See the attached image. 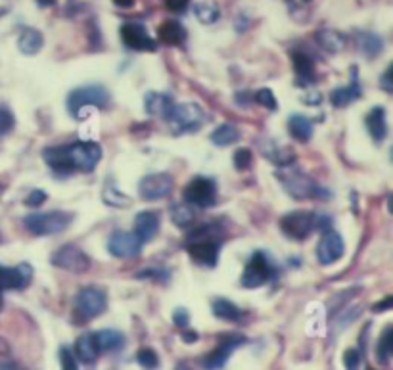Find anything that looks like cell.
I'll return each mask as SVG.
<instances>
[{"instance_id": "cell-1", "label": "cell", "mask_w": 393, "mask_h": 370, "mask_svg": "<svg viewBox=\"0 0 393 370\" xmlns=\"http://www.w3.org/2000/svg\"><path fill=\"white\" fill-rule=\"evenodd\" d=\"M223 236H225V230L219 222H208V225L198 227L186 238V250L198 265L215 267L219 261Z\"/></svg>"}, {"instance_id": "cell-2", "label": "cell", "mask_w": 393, "mask_h": 370, "mask_svg": "<svg viewBox=\"0 0 393 370\" xmlns=\"http://www.w3.org/2000/svg\"><path fill=\"white\" fill-rule=\"evenodd\" d=\"M278 267L265 252H255L246 263L244 274L240 278V282L247 290L253 288H261L265 284H269L270 280H277Z\"/></svg>"}, {"instance_id": "cell-3", "label": "cell", "mask_w": 393, "mask_h": 370, "mask_svg": "<svg viewBox=\"0 0 393 370\" xmlns=\"http://www.w3.org/2000/svg\"><path fill=\"white\" fill-rule=\"evenodd\" d=\"M73 221V215L68 211H49V213H35L24 219V227L35 236L60 235Z\"/></svg>"}, {"instance_id": "cell-4", "label": "cell", "mask_w": 393, "mask_h": 370, "mask_svg": "<svg viewBox=\"0 0 393 370\" xmlns=\"http://www.w3.org/2000/svg\"><path fill=\"white\" fill-rule=\"evenodd\" d=\"M85 106H96V108H108L110 106V93L102 85H86L71 91L68 96V110L73 118L81 119V111Z\"/></svg>"}, {"instance_id": "cell-5", "label": "cell", "mask_w": 393, "mask_h": 370, "mask_svg": "<svg viewBox=\"0 0 393 370\" xmlns=\"http://www.w3.org/2000/svg\"><path fill=\"white\" fill-rule=\"evenodd\" d=\"M75 317L79 321H93L100 317L108 307V297L106 292L96 286H86L75 296Z\"/></svg>"}, {"instance_id": "cell-6", "label": "cell", "mask_w": 393, "mask_h": 370, "mask_svg": "<svg viewBox=\"0 0 393 370\" xmlns=\"http://www.w3.org/2000/svg\"><path fill=\"white\" fill-rule=\"evenodd\" d=\"M167 121L171 125V129L175 133H178V135H183V133H194L205 121V111L198 104H194V102L175 104Z\"/></svg>"}, {"instance_id": "cell-7", "label": "cell", "mask_w": 393, "mask_h": 370, "mask_svg": "<svg viewBox=\"0 0 393 370\" xmlns=\"http://www.w3.org/2000/svg\"><path fill=\"white\" fill-rule=\"evenodd\" d=\"M278 179L282 180L286 192L292 197H295V200L319 196L320 192H322V188H319L317 183L309 175H305L300 169H290V165H286L284 171H278Z\"/></svg>"}, {"instance_id": "cell-8", "label": "cell", "mask_w": 393, "mask_h": 370, "mask_svg": "<svg viewBox=\"0 0 393 370\" xmlns=\"http://www.w3.org/2000/svg\"><path fill=\"white\" fill-rule=\"evenodd\" d=\"M247 339L242 334H225L221 336L219 346L202 359V366L205 370H223L233 357V353L246 344Z\"/></svg>"}, {"instance_id": "cell-9", "label": "cell", "mask_w": 393, "mask_h": 370, "mask_svg": "<svg viewBox=\"0 0 393 370\" xmlns=\"http://www.w3.org/2000/svg\"><path fill=\"white\" fill-rule=\"evenodd\" d=\"M185 202L188 205L208 210L217 204V185L209 177H194L185 188Z\"/></svg>"}, {"instance_id": "cell-10", "label": "cell", "mask_w": 393, "mask_h": 370, "mask_svg": "<svg viewBox=\"0 0 393 370\" xmlns=\"http://www.w3.org/2000/svg\"><path fill=\"white\" fill-rule=\"evenodd\" d=\"M280 229H282L284 236H288L290 240H305L315 230V213L305 210L290 211L280 219Z\"/></svg>"}, {"instance_id": "cell-11", "label": "cell", "mask_w": 393, "mask_h": 370, "mask_svg": "<svg viewBox=\"0 0 393 370\" xmlns=\"http://www.w3.org/2000/svg\"><path fill=\"white\" fill-rule=\"evenodd\" d=\"M69 158L75 171L91 173L102 160V148L96 142H73L69 144Z\"/></svg>"}, {"instance_id": "cell-12", "label": "cell", "mask_w": 393, "mask_h": 370, "mask_svg": "<svg viewBox=\"0 0 393 370\" xmlns=\"http://www.w3.org/2000/svg\"><path fill=\"white\" fill-rule=\"evenodd\" d=\"M52 265L58 267V269H63V271L75 272V274H81V272H86L91 269V257L86 255L81 247L71 246V244H66L58 252L52 255Z\"/></svg>"}, {"instance_id": "cell-13", "label": "cell", "mask_w": 393, "mask_h": 370, "mask_svg": "<svg viewBox=\"0 0 393 370\" xmlns=\"http://www.w3.org/2000/svg\"><path fill=\"white\" fill-rule=\"evenodd\" d=\"M121 41L127 48L136 52H155L158 43L150 37L146 25L141 21H127L121 25Z\"/></svg>"}, {"instance_id": "cell-14", "label": "cell", "mask_w": 393, "mask_h": 370, "mask_svg": "<svg viewBox=\"0 0 393 370\" xmlns=\"http://www.w3.org/2000/svg\"><path fill=\"white\" fill-rule=\"evenodd\" d=\"M175 188V180L171 175L167 173H154L146 175L138 185V192H141L142 200L148 202H155V200H163L173 192Z\"/></svg>"}, {"instance_id": "cell-15", "label": "cell", "mask_w": 393, "mask_h": 370, "mask_svg": "<svg viewBox=\"0 0 393 370\" xmlns=\"http://www.w3.org/2000/svg\"><path fill=\"white\" fill-rule=\"evenodd\" d=\"M142 244L136 238L135 232H113L111 238L108 240V250L113 257H121V259H129V257H138L142 252Z\"/></svg>"}, {"instance_id": "cell-16", "label": "cell", "mask_w": 393, "mask_h": 370, "mask_svg": "<svg viewBox=\"0 0 393 370\" xmlns=\"http://www.w3.org/2000/svg\"><path fill=\"white\" fill-rule=\"evenodd\" d=\"M33 269L29 263L18 267L0 265V290H24L31 284Z\"/></svg>"}, {"instance_id": "cell-17", "label": "cell", "mask_w": 393, "mask_h": 370, "mask_svg": "<svg viewBox=\"0 0 393 370\" xmlns=\"http://www.w3.org/2000/svg\"><path fill=\"white\" fill-rule=\"evenodd\" d=\"M345 253V246L342 236L336 230H326L317 247V257H319L320 265H332L338 259H342Z\"/></svg>"}, {"instance_id": "cell-18", "label": "cell", "mask_w": 393, "mask_h": 370, "mask_svg": "<svg viewBox=\"0 0 393 370\" xmlns=\"http://www.w3.org/2000/svg\"><path fill=\"white\" fill-rule=\"evenodd\" d=\"M43 158L56 175L68 177V175H71L75 171L73 165H71V158H69V144H66V146H49V148H44Z\"/></svg>"}, {"instance_id": "cell-19", "label": "cell", "mask_w": 393, "mask_h": 370, "mask_svg": "<svg viewBox=\"0 0 393 370\" xmlns=\"http://www.w3.org/2000/svg\"><path fill=\"white\" fill-rule=\"evenodd\" d=\"M292 62H294V71L297 75L295 85L297 87H307L315 83V58L307 50H294L292 52Z\"/></svg>"}, {"instance_id": "cell-20", "label": "cell", "mask_w": 393, "mask_h": 370, "mask_svg": "<svg viewBox=\"0 0 393 370\" xmlns=\"http://www.w3.org/2000/svg\"><path fill=\"white\" fill-rule=\"evenodd\" d=\"M73 355L75 359L83 363L85 366H94V364L98 363L100 359V347L96 344V338H94V334H83L77 338L73 347Z\"/></svg>"}, {"instance_id": "cell-21", "label": "cell", "mask_w": 393, "mask_h": 370, "mask_svg": "<svg viewBox=\"0 0 393 370\" xmlns=\"http://www.w3.org/2000/svg\"><path fill=\"white\" fill-rule=\"evenodd\" d=\"M160 232V215L155 211H141L135 219V235L136 238L146 244L155 238Z\"/></svg>"}, {"instance_id": "cell-22", "label": "cell", "mask_w": 393, "mask_h": 370, "mask_svg": "<svg viewBox=\"0 0 393 370\" xmlns=\"http://www.w3.org/2000/svg\"><path fill=\"white\" fill-rule=\"evenodd\" d=\"M351 85L349 87H340L336 91H332L330 102L332 106L336 108H345V106L353 104L355 100H359L362 96L361 83H359V75H357V68H351Z\"/></svg>"}, {"instance_id": "cell-23", "label": "cell", "mask_w": 393, "mask_h": 370, "mask_svg": "<svg viewBox=\"0 0 393 370\" xmlns=\"http://www.w3.org/2000/svg\"><path fill=\"white\" fill-rule=\"evenodd\" d=\"M186 37H188V31L178 19H167L158 29L160 43L167 44V46H180V44H185Z\"/></svg>"}, {"instance_id": "cell-24", "label": "cell", "mask_w": 393, "mask_h": 370, "mask_svg": "<svg viewBox=\"0 0 393 370\" xmlns=\"http://www.w3.org/2000/svg\"><path fill=\"white\" fill-rule=\"evenodd\" d=\"M315 43L328 54H340L347 46V37L336 29H320L315 33Z\"/></svg>"}, {"instance_id": "cell-25", "label": "cell", "mask_w": 393, "mask_h": 370, "mask_svg": "<svg viewBox=\"0 0 393 370\" xmlns=\"http://www.w3.org/2000/svg\"><path fill=\"white\" fill-rule=\"evenodd\" d=\"M364 125H367V130L369 135L372 136L374 142H384L387 136V123H386V110L378 106V108H372L369 111V115L364 118Z\"/></svg>"}, {"instance_id": "cell-26", "label": "cell", "mask_w": 393, "mask_h": 370, "mask_svg": "<svg viewBox=\"0 0 393 370\" xmlns=\"http://www.w3.org/2000/svg\"><path fill=\"white\" fill-rule=\"evenodd\" d=\"M173 106H175V102H173V98L169 94L148 93L146 96H144V108H146V111L150 115H155V118H169Z\"/></svg>"}, {"instance_id": "cell-27", "label": "cell", "mask_w": 393, "mask_h": 370, "mask_svg": "<svg viewBox=\"0 0 393 370\" xmlns=\"http://www.w3.org/2000/svg\"><path fill=\"white\" fill-rule=\"evenodd\" d=\"M96 344L100 347V353H117L125 347V336L119 330L113 328H106L100 332H94Z\"/></svg>"}, {"instance_id": "cell-28", "label": "cell", "mask_w": 393, "mask_h": 370, "mask_svg": "<svg viewBox=\"0 0 393 370\" xmlns=\"http://www.w3.org/2000/svg\"><path fill=\"white\" fill-rule=\"evenodd\" d=\"M43 44H44L43 33L37 31V29H33V27H25V29H21V33H19L18 48L21 54L35 56L39 50L43 48Z\"/></svg>"}, {"instance_id": "cell-29", "label": "cell", "mask_w": 393, "mask_h": 370, "mask_svg": "<svg viewBox=\"0 0 393 370\" xmlns=\"http://www.w3.org/2000/svg\"><path fill=\"white\" fill-rule=\"evenodd\" d=\"M211 311H213V315L217 319H221L225 322H240L244 319V311L233 303L230 299H215L213 305H211Z\"/></svg>"}, {"instance_id": "cell-30", "label": "cell", "mask_w": 393, "mask_h": 370, "mask_svg": "<svg viewBox=\"0 0 393 370\" xmlns=\"http://www.w3.org/2000/svg\"><path fill=\"white\" fill-rule=\"evenodd\" d=\"M357 46H359V50H361L367 58H376V56H380L382 50H384V41H382V37L374 35V33L361 31L357 33Z\"/></svg>"}, {"instance_id": "cell-31", "label": "cell", "mask_w": 393, "mask_h": 370, "mask_svg": "<svg viewBox=\"0 0 393 370\" xmlns=\"http://www.w3.org/2000/svg\"><path fill=\"white\" fill-rule=\"evenodd\" d=\"M288 130L292 138L300 142H309L311 140V136H313V123H311V119H307L305 115H292L288 119Z\"/></svg>"}, {"instance_id": "cell-32", "label": "cell", "mask_w": 393, "mask_h": 370, "mask_svg": "<svg viewBox=\"0 0 393 370\" xmlns=\"http://www.w3.org/2000/svg\"><path fill=\"white\" fill-rule=\"evenodd\" d=\"M392 351H393V327L392 324H387L384 328V332L380 334V338H378V344H376V359H378V363L380 364H389V359H392Z\"/></svg>"}, {"instance_id": "cell-33", "label": "cell", "mask_w": 393, "mask_h": 370, "mask_svg": "<svg viewBox=\"0 0 393 370\" xmlns=\"http://www.w3.org/2000/svg\"><path fill=\"white\" fill-rule=\"evenodd\" d=\"M240 138V130L230 123L219 125L213 133H211V142L215 146H230Z\"/></svg>"}, {"instance_id": "cell-34", "label": "cell", "mask_w": 393, "mask_h": 370, "mask_svg": "<svg viewBox=\"0 0 393 370\" xmlns=\"http://www.w3.org/2000/svg\"><path fill=\"white\" fill-rule=\"evenodd\" d=\"M171 219L173 222L177 225L178 229H186V227H190L192 222H194V210H192V205H188L186 202L183 204H173L171 205Z\"/></svg>"}, {"instance_id": "cell-35", "label": "cell", "mask_w": 393, "mask_h": 370, "mask_svg": "<svg viewBox=\"0 0 393 370\" xmlns=\"http://www.w3.org/2000/svg\"><path fill=\"white\" fill-rule=\"evenodd\" d=\"M194 14L205 25L215 24L217 19L221 18V10H219L215 2H196L194 4Z\"/></svg>"}, {"instance_id": "cell-36", "label": "cell", "mask_w": 393, "mask_h": 370, "mask_svg": "<svg viewBox=\"0 0 393 370\" xmlns=\"http://www.w3.org/2000/svg\"><path fill=\"white\" fill-rule=\"evenodd\" d=\"M270 144V150H263L265 155H267V160H270L272 163H277V165L280 167H286V165H292L295 161V155L290 152V150H284V148H277L272 142H269Z\"/></svg>"}, {"instance_id": "cell-37", "label": "cell", "mask_w": 393, "mask_h": 370, "mask_svg": "<svg viewBox=\"0 0 393 370\" xmlns=\"http://www.w3.org/2000/svg\"><path fill=\"white\" fill-rule=\"evenodd\" d=\"M102 197H104V202L108 205H111V207H121V210H125V207H129L133 204L129 196H125V194H121L117 188H111V186L104 188Z\"/></svg>"}, {"instance_id": "cell-38", "label": "cell", "mask_w": 393, "mask_h": 370, "mask_svg": "<svg viewBox=\"0 0 393 370\" xmlns=\"http://www.w3.org/2000/svg\"><path fill=\"white\" fill-rule=\"evenodd\" d=\"M136 363L141 364L144 370H158L160 369V357L154 349L150 347H144L141 351L136 353Z\"/></svg>"}, {"instance_id": "cell-39", "label": "cell", "mask_w": 393, "mask_h": 370, "mask_svg": "<svg viewBox=\"0 0 393 370\" xmlns=\"http://www.w3.org/2000/svg\"><path fill=\"white\" fill-rule=\"evenodd\" d=\"M253 100L270 111H275L278 108L277 98H275V93H272L270 88H259L257 93L253 94Z\"/></svg>"}, {"instance_id": "cell-40", "label": "cell", "mask_w": 393, "mask_h": 370, "mask_svg": "<svg viewBox=\"0 0 393 370\" xmlns=\"http://www.w3.org/2000/svg\"><path fill=\"white\" fill-rule=\"evenodd\" d=\"M233 160H234V167H236L238 171H246V169L252 167L253 155L247 148H238L236 152H234Z\"/></svg>"}, {"instance_id": "cell-41", "label": "cell", "mask_w": 393, "mask_h": 370, "mask_svg": "<svg viewBox=\"0 0 393 370\" xmlns=\"http://www.w3.org/2000/svg\"><path fill=\"white\" fill-rule=\"evenodd\" d=\"M362 353L359 349H347L344 353V366L345 370H361Z\"/></svg>"}, {"instance_id": "cell-42", "label": "cell", "mask_w": 393, "mask_h": 370, "mask_svg": "<svg viewBox=\"0 0 393 370\" xmlns=\"http://www.w3.org/2000/svg\"><path fill=\"white\" fill-rule=\"evenodd\" d=\"M60 363H62V370H79V361L75 359L73 351L69 347H60Z\"/></svg>"}, {"instance_id": "cell-43", "label": "cell", "mask_w": 393, "mask_h": 370, "mask_svg": "<svg viewBox=\"0 0 393 370\" xmlns=\"http://www.w3.org/2000/svg\"><path fill=\"white\" fill-rule=\"evenodd\" d=\"M14 125H16V118H14V113L8 108H0V135H6L10 130L14 129Z\"/></svg>"}, {"instance_id": "cell-44", "label": "cell", "mask_w": 393, "mask_h": 370, "mask_svg": "<svg viewBox=\"0 0 393 370\" xmlns=\"http://www.w3.org/2000/svg\"><path fill=\"white\" fill-rule=\"evenodd\" d=\"M173 322H175V327L180 328V330H185L190 324V315H188V311L183 307L175 309V313H173Z\"/></svg>"}, {"instance_id": "cell-45", "label": "cell", "mask_w": 393, "mask_h": 370, "mask_svg": "<svg viewBox=\"0 0 393 370\" xmlns=\"http://www.w3.org/2000/svg\"><path fill=\"white\" fill-rule=\"evenodd\" d=\"M46 192L44 190H31L29 192V196L25 197V205H29V207H39V205H43L46 202Z\"/></svg>"}, {"instance_id": "cell-46", "label": "cell", "mask_w": 393, "mask_h": 370, "mask_svg": "<svg viewBox=\"0 0 393 370\" xmlns=\"http://www.w3.org/2000/svg\"><path fill=\"white\" fill-rule=\"evenodd\" d=\"M165 6L175 14H185L190 6V0H165Z\"/></svg>"}, {"instance_id": "cell-47", "label": "cell", "mask_w": 393, "mask_h": 370, "mask_svg": "<svg viewBox=\"0 0 393 370\" xmlns=\"http://www.w3.org/2000/svg\"><path fill=\"white\" fill-rule=\"evenodd\" d=\"M138 278H150V280H167V278H169V272L163 271V269H150V271L138 272Z\"/></svg>"}, {"instance_id": "cell-48", "label": "cell", "mask_w": 393, "mask_h": 370, "mask_svg": "<svg viewBox=\"0 0 393 370\" xmlns=\"http://www.w3.org/2000/svg\"><path fill=\"white\" fill-rule=\"evenodd\" d=\"M286 2V6L290 8V12H301V10H307L311 4H313V0H284Z\"/></svg>"}, {"instance_id": "cell-49", "label": "cell", "mask_w": 393, "mask_h": 370, "mask_svg": "<svg viewBox=\"0 0 393 370\" xmlns=\"http://www.w3.org/2000/svg\"><path fill=\"white\" fill-rule=\"evenodd\" d=\"M380 87L386 91V93H392L393 91V83H392V66L384 71V75H382V81H380Z\"/></svg>"}, {"instance_id": "cell-50", "label": "cell", "mask_w": 393, "mask_h": 370, "mask_svg": "<svg viewBox=\"0 0 393 370\" xmlns=\"http://www.w3.org/2000/svg\"><path fill=\"white\" fill-rule=\"evenodd\" d=\"M392 305H393V297L387 296L384 302L372 305V311H374V313H386V311H389V309H392Z\"/></svg>"}, {"instance_id": "cell-51", "label": "cell", "mask_w": 393, "mask_h": 370, "mask_svg": "<svg viewBox=\"0 0 393 370\" xmlns=\"http://www.w3.org/2000/svg\"><path fill=\"white\" fill-rule=\"evenodd\" d=\"M301 100H303V104L317 106V104H320V102H322V96H320L319 93H307Z\"/></svg>"}, {"instance_id": "cell-52", "label": "cell", "mask_w": 393, "mask_h": 370, "mask_svg": "<svg viewBox=\"0 0 393 370\" xmlns=\"http://www.w3.org/2000/svg\"><path fill=\"white\" fill-rule=\"evenodd\" d=\"M198 339H200V334L194 332V330H188V328H185L183 330V341L185 344H196Z\"/></svg>"}, {"instance_id": "cell-53", "label": "cell", "mask_w": 393, "mask_h": 370, "mask_svg": "<svg viewBox=\"0 0 393 370\" xmlns=\"http://www.w3.org/2000/svg\"><path fill=\"white\" fill-rule=\"evenodd\" d=\"M0 370H29L21 366L19 363H14V361H6V363H0Z\"/></svg>"}, {"instance_id": "cell-54", "label": "cell", "mask_w": 393, "mask_h": 370, "mask_svg": "<svg viewBox=\"0 0 393 370\" xmlns=\"http://www.w3.org/2000/svg\"><path fill=\"white\" fill-rule=\"evenodd\" d=\"M113 4L117 8H133L135 6V0H113Z\"/></svg>"}, {"instance_id": "cell-55", "label": "cell", "mask_w": 393, "mask_h": 370, "mask_svg": "<svg viewBox=\"0 0 393 370\" xmlns=\"http://www.w3.org/2000/svg\"><path fill=\"white\" fill-rule=\"evenodd\" d=\"M10 353V346H8L6 339L0 338V355H8Z\"/></svg>"}, {"instance_id": "cell-56", "label": "cell", "mask_w": 393, "mask_h": 370, "mask_svg": "<svg viewBox=\"0 0 393 370\" xmlns=\"http://www.w3.org/2000/svg\"><path fill=\"white\" fill-rule=\"evenodd\" d=\"M56 2H58V0H37V4L41 8H50V6H54Z\"/></svg>"}, {"instance_id": "cell-57", "label": "cell", "mask_w": 393, "mask_h": 370, "mask_svg": "<svg viewBox=\"0 0 393 370\" xmlns=\"http://www.w3.org/2000/svg\"><path fill=\"white\" fill-rule=\"evenodd\" d=\"M175 370H194V369H192L190 363H186V361H180V363L175 366Z\"/></svg>"}, {"instance_id": "cell-58", "label": "cell", "mask_w": 393, "mask_h": 370, "mask_svg": "<svg viewBox=\"0 0 393 370\" xmlns=\"http://www.w3.org/2000/svg\"><path fill=\"white\" fill-rule=\"evenodd\" d=\"M8 14V8H0V18H2V16H6Z\"/></svg>"}, {"instance_id": "cell-59", "label": "cell", "mask_w": 393, "mask_h": 370, "mask_svg": "<svg viewBox=\"0 0 393 370\" xmlns=\"http://www.w3.org/2000/svg\"><path fill=\"white\" fill-rule=\"evenodd\" d=\"M4 305V296H2V290H0V309Z\"/></svg>"}, {"instance_id": "cell-60", "label": "cell", "mask_w": 393, "mask_h": 370, "mask_svg": "<svg viewBox=\"0 0 393 370\" xmlns=\"http://www.w3.org/2000/svg\"><path fill=\"white\" fill-rule=\"evenodd\" d=\"M2 194H4V186L0 185V196H2Z\"/></svg>"}, {"instance_id": "cell-61", "label": "cell", "mask_w": 393, "mask_h": 370, "mask_svg": "<svg viewBox=\"0 0 393 370\" xmlns=\"http://www.w3.org/2000/svg\"><path fill=\"white\" fill-rule=\"evenodd\" d=\"M367 370H372V369H367Z\"/></svg>"}]
</instances>
